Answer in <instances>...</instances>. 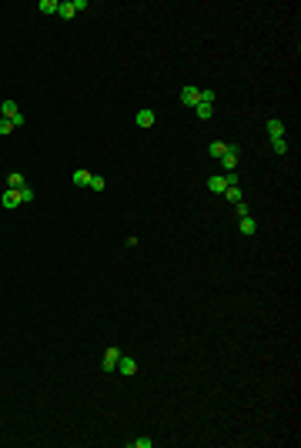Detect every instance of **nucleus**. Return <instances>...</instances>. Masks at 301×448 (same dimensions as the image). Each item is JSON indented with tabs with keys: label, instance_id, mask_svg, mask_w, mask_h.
Here are the masks:
<instances>
[{
	"label": "nucleus",
	"instance_id": "obj_17",
	"mask_svg": "<svg viewBox=\"0 0 301 448\" xmlns=\"http://www.w3.org/2000/svg\"><path fill=\"white\" fill-rule=\"evenodd\" d=\"M24 184H27V181H24V174H17V171H14V174L7 177V187H14V191H20Z\"/></svg>",
	"mask_w": 301,
	"mask_h": 448
},
{
	"label": "nucleus",
	"instance_id": "obj_1",
	"mask_svg": "<svg viewBox=\"0 0 301 448\" xmlns=\"http://www.w3.org/2000/svg\"><path fill=\"white\" fill-rule=\"evenodd\" d=\"M77 10H87V0H67V3H60V7H57V14H60L64 20H71Z\"/></svg>",
	"mask_w": 301,
	"mask_h": 448
},
{
	"label": "nucleus",
	"instance_id": "obj_22",
	"mask_svg": "<svg viewBox=\"0 0 301 448\" xmlns=\"http://www.w3.org/2000/svg\"><path fill=\"white\" fill-rule=\"evenodd\" d=\"M3 134H14V124H10L7 117H0V137H3Z\"/></svg>",
	"mask_w": 301,
	"mask_h": 448
},
{
	"label": "nucleus",
	"instance_id": "obj_21",
	"mask_svg": "<svg viewBox=\"0 0 301 448\" xmlns=\"http://www.w3.org/2000/svg\"><path fill=\"white\" fill-rule=\"evenodd\" d=\"M271 148L278 150V154H284V150H288V141H284V137H275V141H271Z\"/></svg>",
	"mask_w": 301,
	"mask_h": 448
},
{
	"label": "nucleus",
	"instance_id": "obj_3",
	"mask_svg": "<svg viewBox=\"0 0 301 448\" xmlns=\"http://www.w3.org/2000/svg\"><path fill=\"white\" fill-rule=\"evenodd\" d=\"M0 204L7 207V211H14L17 204H24V201H20V191H14V187H7V191L0 194Z\"/></svg>",
	"mask_w": 301,
	"mask_h": 448
},
{
	"label": "nucleus",
	"instance_id": "obj_16",
	"mask_svg": "<svg viewBox=\"0 0 301 448\" xmlns=\"http://www.w3.org/2000/svg\"><path fill=\"white\" fill-rule=\"evenodd\" d=\"M57 7H60L57 0H40V3H37V10H40V14H57Z\"/></svg>",
	"mask_w": 301,
	"mask_h": 448
},
{
	"label": "nucleus",
	"instance_id": "obj_7",
	"mask_svg": "<svg viewBox=\"0 0 301 448\" xmlns=\"http://www.w3.org/2000/svg\"><path fill=\"white\" fill-rule=\"evenodd\" d=\"M238 227H241V234H245V238H251V234L258 231V221L248 214V218H238Z\"/></svg>",
	"mask_w": 301,
	"mask_h": 448
},
{
	"label": "nucleus",
	"instance_id": "obj_6",
	"mask_svg": "<svg viewBox=\"0 0 301 448\" xmlns=\"http://www.w3.org/2000/svg\"><path fill=\"white\" fill-rule=\"evenodd\" d=\"M221 164H225V171H227V174H231V171L238 168V148H234V144H231V148L225 150V157H221Z\"/></svg>",
	"mask_w": 301,
	"mask_h": 448
},
{
	"label": "nucleus",
	"instance_id": "obj_23",
	"mask_svg": "<svg viewBox=\"0 0 301 448\" xmlns=\"http://www.w3.org/2000/svg\"><path fill=\"white\" fill-rule=\"evenodd\" d=\"M234 211H238V218H248V214H251V211H248V204H245V201H238V204H234Z\"/></svg>",
	"mask_w": 301,
	"mask_h": 448
},
{
	"label": "nucleus",
	"instance_id": "obj_15",
	"mask_svg": "<svg viewBox=\"0 0 301 448\" xmlns=\"http://www.w3.org/2000/svg\"><path fill=\"white\" fill-rule=\"evenodd\" d=\"M225 198L231 201V204H238V201H241V184H231V187H225Z\"/></svg>",
	"mask_w": 301,
	"mask_h": 448
},
{
	"label": "nucleus",
	"instance_id": "obj_20",
	"mask_svg": "<svg viewBox=\"0 0 301 448\" xmlns=\"http://www.w3.org/2000/svg\"><path fill=\"white\" fill-rule=\"evenodd\" d=\"M131 448H154V438H134Z\"/></svg>",
	"mask_w": 301,
	"mask_h": 448
},
{
	"label": "nucleus",
	"instance_id": "obj_12",
	"mask_svg": "<svg viewBox=\"0 0 301 448\" xmlns=\"http://www.w3.org/2000/svg\"><path fill=\"white\" fill-rule=\"evenodd\" d=\"M194 114H198L201 121H207V117L214 114V104H207V100H198V104H194Z\"/></svg>",
	"mask_w": 301,
	"mask_h": 448
},
{
	"label": "nucleus",
	"instance_id": "obj_19",
	"mask_svg": "<svg viewBox=\"0 0 301 448\" xmlns=\"http://www.w3.org/2000/svg\"><path fill=\"white\" fill-rule=\"evenodd\" d=\"M91 191H104V187H107V181H104V177H100V174H94V177H91Z\"/></svg>",
	"mask_w": 301,
	"mask_h": 448
},
{
	"label": "nucleus",
	"instance_id": "obj_4",
	"mask_svg": "<svg viewBox=\"0 0 301 448\" xmlns=\"http://www.w3.org/2000/svg\"><path fill=\"white\" fill-rule=\"evenodd\" d=\"M114 372H121L124 378H131V374H137V361H134V358H124V355H121V361H117V368H114Z\"/></svg>",
	"mask_w": 301,
	"mask_h": 448
},
{
	"label": "nucleus",
	"instance_id": "obj_11",
	"mask_svg": "<svg viewBox=\"0 0 301 448\" xmlns=\"http://www.w3.org/2000/svg\"><path fill=\"white\" fill-rule=\"evenodd\" d=\"M17 100H3V104H0V117H7V121H14V117H17Z\"/></svg>",
	"mask_w": 301,
	"mask_h": 448
},
{
	"label": "nucleus",
	"instance_id": "obj_5",
	"mask_svg": "<svg viewBox=\"0 0 301 448\" xmlns=\"http://www.w3.org/2000/svg\"><path fill=\"white\" fill-rule=\"evenodd\" d=\"M198 100H201V87H184V91H181V104H184V107H194Z\"/></svg>",
	"mask_w": 301,
	"mask_h": 448
},
{
	"label": "nucleus",
	"instance_id": "obj_2",
	"mask_svg": "<svg viewBox=\"0 0 301 448\" xmlns=\"http://www.w3.org/2000/svg\"><path fill=\"white\" fill-rule=\"evenodd\" d=\"M121 355H124V351H121L117 345H111V348L104 351V361H100V365H104V372H114V368H117V361H121Z\"/></svg>",
	"mask_w": 301,
	"mask_h": 448
},
{
	"label": "nucleus",
	"instance_id": "obj_9",
	"mask_svg": "<svg viewBox=\"0 0 301 448\" xmlns=\"http://www.w3.org/2000/svg\"><path fill=\"white\" fill-rule=\"evenodd\" d=\"M268 137L275 141V137H284V124L278 117H268Z\"/></svg>",
	"mask_w": 301,
	"mask_h": 448
},
{
	"label": "nucleus",
	"instance_id": "obj_8",
	"mask_svg": "<svg viewBox=\"0 0 301 448\" xmlns=\"http://www.w3.org/2000/svg\"><path fill=\"white\" fill-rule=\"evenodd\" d=\"M225 187H227L225 174H214V177L207 181V191H211V194H225Z\"/></svg>",
	"mask_w": 301,
	"mask_h": 448
},
{
	"label": "nucleus",
	"instance_id": "obj_10",
	"mask_svg": "<svg viewBox=\"0 0 301 448\" xmlns=\"http://www.w3.org/2000/svg\"><path fill=\"white\" fill-rule=\"evenodd\" d=\"M154 121H157V114H154V111H148V107L137 111V127H154Z\"/></svg>",
	"mask_w": 301,
	"mask_h": 448
},
{
	"label": "nucleus",
	"instance_id": "obj_18",
	"mask_svg": "<svg viewBox=\"0 0 301 448\" xmlns=\"http://www.w3.org/2000/svg\"><path fill=\"white\" fill-rule=\"evenodd\" d=\"M20 201H24V204H30V201H34V187H30V184L20 187Z\"/></svg>",
	"mask_w": 301,
	"mask_h": 448
},
{
	"label": "nucleus",
	"instance_id": "obj_14",
	"mask_svg": "<svg viewBox=\"0 0 301 448\" xmlns=\"http://www.w3.org/2000/svg\"><path fill=\"white\" fill-rule=\"evenodd\" d=\"M231 148V144H225V141H214V144H207V154L211 157H225V150Z\"/></svg>",
	"mask_w": 301,
	"mask_h": 448
},
{
	"label": "nucleus",
	"instance_id": "obj_13",
	"mask_svg": "<svg viewBox=\"0 0 301 448\" xmlns=\"http://www.w3.org/2000/svg\"><path fill=\"white\" fill-rule=\"evenodd\" d=\"M91 177H94L91 171H74V174H71V181H74L77 187H87V184H91Z\"/></svg>",
	"mask_w": 301,
	"mask_h": 448
}]
</instances>
